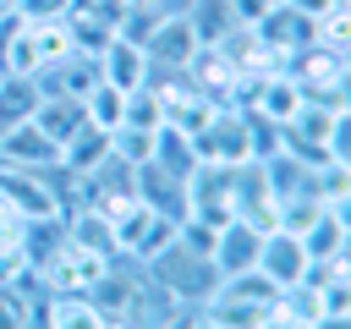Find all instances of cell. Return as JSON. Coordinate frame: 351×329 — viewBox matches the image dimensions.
<instances>
[{"label":"cell","instance_id":"14","mask_svg":"<svg viewBox=\"0 0 351 329\" xmlns=\"http://www.w3.org/2000/svg\"><path fill=\"white\" fill-rule=\"evenodd\" d=\"M33 121H38V126H44L55 143H66V137L82 126V99H66V93H38Z\"/></svg>","mask_w":351,"mask_h":329},{"label":"cell","instance_id":"2","mask_svg":"<svg viewBox=\"0 0 351 329\" xmlns=\"http://www.w3.org/2000/svg\"><path fill=\"white\" fill-rule=\"evenodd\" d=\"M192 154H197V164H219V170L247 164V159H252L247 110H236V104H214V115L192 132Z\"/></svg>","mask_w":351,"mask_h":329},{"label":"cell","instance_id":"25","mask_svg":"<svg viewBox=\"0 0 351 329\" xmlns=\"http://www.w3.org/2000/svg\"><path fill=\"white\" fill-rule=\"evenodd\" d=\"M16 16L22 22H55V16H66V0H16Z\"/></svg>","mask_w":351,"mask_h":329},{"label":"cell","instance_id":"4","mask_svg":"<svg viewBox=\"0 0 351 329\" xmlns=\"http://www.w3.org/2000/svg\"><path fill=\"white\" fill-rule=\"evenodd\" d=\"M346 214H351V203H324V208H318V219L296 236V241H302V252H307V263H335V258H346V241H351Z\"/></svg>","mask_w":351,"mask_h":329},{"label":"cell","instance_id":"23","mask_svg":"<svg viewBox=\"0 0 351 329\" xmlns=\"http://www.w3.org/2000/svg\"><path fill=\"white\" fill-rule=\"evenodd\" d=\"M165 121V104H159V93L143 82V88H132L126 93V115H121V126H143V132H154Z\"/></svg>","mask_w":351,"mask_h":329},{"label":"cell","instance_id":"5","mask_svg":"<svg viewBox=\"0 0 351 329\" xmlns=\"http://www.w3.org/2000/svg\"><path fill=\"white\" fill-rule=\"evenodd\" d=\"M263 230H269V225H258V219H225V225H219V241H214V269H219V280L258 263Z\"/></svg>","mask_w":351,"mask_h":329},{"label":"cell","instance_id":"18","mask_svg":"<svg viewBox=\"0 0 351 329\" xmlns=\"http://www.w3.org/2000/svg\"><path fill=\"white\" fill-rule=\"evenodd\" d=\"M186 27L197 33V44H219V38L236 27V16H230L225 0H192V5H186Z\"/></svg>","mask_w":351,"mask_h":329},{"label":"cell","instance_id":"27","mask_svg":"<svg viewBox=\"0 0 351 329\" xmlns=\"http://www.w3.org/2000/svg\"><path fill=\"white\" fill-rule=\"evenodd\" d=\"M225 5H230L236 27H258V22H263V11H269V0H225Z\"/></svg>","mask_w":351,"mask_h":329},{"label":"cell","instance_id":"29","mask_svg":"<svg viewBox=\"0 0 351 329\" xmlns=\"http://www.w3.org/2000/svg\"><path fill=\"white\" fill-rule=\"evenodd\" d=\"M154 5H159L165 16H186V5H192V0H154Z\"/></svg>","mask_w":351,"mask_h":329},{"label":"cell","instance_id":"11","mask_svg":"<svg viewBox=\"0 0 351 329\" xmlns=\"http://www.w3.org/2000/svg\"><path fill=\"white\" fill-rule=\"evenodd\" d=\"M132 181H137V197L148 203V208H159V214H170V219H186V181L181 175H170L165 164H137L132 170Z\"/></svg>","mask_w":351,"mask_h":329},{"label":"cell","instance_id":"1","mask_svg":"<svg viewBox=\"0 0 351 329\" xmlns=\"http://www.w3.org/2000/svg\"><path fill=\"white\" fill-rule=\"evenodd\" d=\"M143 274H154V285H159L170 302H186V307H203V302L214 296V285H219L214 258H197V252H186L181 241H170L154 263H143Z\"/></svg>","mask_w":351,"mask_h":329},{"label":"cell","instance_id":"8","mask_svg":"<svg viewBox=\"0 0 351 329\" xmlns=\"http://www.w3.org/2000/svg\"><path fill=\"white\" fill-rule=\"evenodd\" d=\"M33 329H104V313L88 296H33Z\"/></svg>","mask_w":351,"mask_h":329},{"label":"cell","instance_id":"24","mask_svg":"<svg viewBox=\"0 0 351 329\" xmlns=\"http://www.w3.org/2000/svg\"><path fill=\"white\" fill-rule=\"evenodd\" d=\"M33 296L27 285H0V329H33Z\"/></svg>","mask_w":351,"mask_h":329},{"label":"cell","instance_id":"26","mask_svg":"<svg viewBox=\"0 0 351 329\" xmlns=\"http://www.w3.org/2000/svg\"><path fill=\"white\" fill-rule=\"evenodd\" d=\"M154 329H203V307H186V302H176Z\"/></svg>","mask_w":351,"mask_h":329},{"label":"cell","instance_id":"19","mask_svg":"<svg viewBox=\"0 0 351 329\" xmlns=\"http://www.w3.org/2000/svg\"><path fill=\"white\" fill-rule=\"evenodd\" d=\"M27 33H33V49H38V71L55 66V60H66V55H77L66 16H55V22H27Z\"/></svg>","mask_w":351,"mask_h":329},{"label":"cell","instance_id":"16","mask_svg":"<svg viewBox=\"0 0 351 329\" xmlns=\"http://www.w3.org/2000/svg\"><path fill=\"white\" fill-rule=\"evenodd\" d=\"M121 115H126V93H121V88H110V82H93V88L82 93V121H88V126H99V132H115V126H121Z\"/></svg>","mask_w":351,"mask_h":329},{"label":"cell","instance_id":"15","mask_svg":"<svg viewBox=\"0 0 351 329\" xmlns=\"http://www.w3.org/2000/svg\"><path fill=\"white\" fill-rule=\"evenodd\" d=\"M33 110H38V82L0 71V132L16 126V121H33Z\"/></svg>","mask_w":351,"mask_h":329},{"label":"cell","instance_id":"9","mask_svg":"<svg viewBox=\"0 0 351 329\" xmlns=\"http://www.w3.org/2000/svg\"><path fill=\"white\" fill-rule=\"evenodd\" d=\"M307 104V88L280 66V71H269L263 82H258V93H252V115H263V121H274V126H285V121H296V110Z\"/></svg>","mask_w":351,"mask_h":329},{"label":"cell","instance_id":"28","mask_svg":"<svg viewBox=\"0 0 351 329\" xmlns=\"http://www.w3.org/2000/svg\"><path fill=\"white\" fill-rule=\"evenodd\" d=\"M126 0H66V11H88V16H104L110 27H115V11H121Z\"/></svg>","mask_w":351,"mask_h":329},{"label":"cell","instance_id":"10","mask_svg":"<svg viewBox=\"0 0 351 329\" xmlns=\"http://www.w3.org/2000/svg\"><path fill=\"white\" fill-rule=\"evenodd\" d=\"M252 269H263L280 291L285 285H296L302 274H307V252H302V241L291 236V230H263V247H258V263Z\"/></svg>","mask_w":351,"mask_h":329},{"label":"cell","instance_id":"13","mask_svg":"<svg viewBox=\"0 0 351 329\" xmlns=\"http://www.w3.org/2000/svg\"><path fill=\"white\" fill-rule=\"evenodd\" d=\"M154 164H165L170 175H192L197 170V154H192V137L181 132V126H170V121H159V132H154Z\"/></svg>","mask_w":351,"mask_h":329},{"label":"cell","instance_id":"17","mask_svg":"<svg viewBox=\"0 0 351 329\" xmlns=\"http://www.w3.org/2000/svg\"><path fill=\"white\" fill-rule=\"evenodd\" d=\"M176 225H181V219H170V214H159V208H154V214H148V225L137 230V241H132L121 258H132V263H154V258L176 241Z\"/></svg>","mask_w":351,"mask_h":329},{"label":"cell","instance_id":"7","mask_svg":"<svg viewBox=\"0 0 351 329\" xmlns=\"http://www.w3.org/2000/svg\"><path fill=\"white\" fill-rule=\"evenodd\" d=\"M148 66L154 71H186V60L197 55V33L186 27V16H165L154 33H148Z\"/></svg>","mask_w":351,"mask_h":329},{"label":"cell","instance_id":"21","mask_svg":"<svg viewBox=\"0 0 351 329\" xmlns=\"http://www.w3.org/2000/svg\"><path fill=\"white\" fill-rule=\"evenodd\" d=\"M0 71H5V77H38V49H33L27 22H16V33L5 38V49H0Z\"/></svg>","mask_w":351,"mask_h":329},{"label":"cell","instance_id":"12","mask_svg":"<svg viewBox=\"0 0 351 329\" xmlns=\"http://www.w3.org/2000/svg\"><path fill=\"white\" fill-rule=\"evenodd\" d=\"M104 159H110V132H99V126H88V121L60 143V170L77 175V181H82L88 170H99Z\"/></svg>","mask_w":351,"mask_h":329},{"label":"cell","instance_id":"20","mask_svg":"<svg viewBox=\"0 0 351 329\" xmlns=\"http://www.w3.org/2000/svg\"><path fill=\"white\" fill-rule=\"evenodd\" d=\"M165 22V11L154 5V0H126L121 11H115V38H126V44H148V33Z\"/></svg>","mask_w":351,"mask_h":329},{"label":"cell","instance_id":"22","mask_svg":"<svg viewBox=\"0 0 351 329\" xmlns=\"http://www.w3.org/2000/svg\"><path fill=\"white\" fill-rule=\"evenodd\" d=\"M154 132H159V126H154ZM154 132H143V126H115V132H110V154L137 170V164L154 159Z\"/></svg>","mask_w":351,"mask_h":329},{"label":"cell","instance_id":"30","mask_svg":"<svg viewBox=\"0 0 351 329\" xmlns=\"http://www.w3.org/2000/svg\"><path fill=\"white\" fill-rule=\"evenodd\" d=\"M313 329H351L346 318H335V313H324V318H313Z\"/></svg>","mask_w":351,"mask_h":329},{"label":"cell","instance_id":"6","mask_svg":"<svg viewBox=\"0 0 351 329\" xmlns=\"http://www.w3.org/2000/svg\"><path fill=\"white\" fill-rule=\"evenodd\" d=\"M93 60H99V82H110V88H121V93H132V88H143V82L154 77L148 49H143V44H126V38H110Z\"/></svg>","mask_w":351,"mask_h":329},{"label":"cell","instance_id":"3","mask_svg":"<svg viewBox=\"0 0 351 329\" xmlns=\"http://www.w3.org/2000/svg\"><path fill=\"white\" fill-rule=\"evenodd\" d=\"M0 164L5 170H55L60 164V143L38 121H16V126L0 132Z\"/></svg>","mask_w":351,"mask_h":329}]
</instances>
